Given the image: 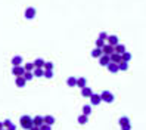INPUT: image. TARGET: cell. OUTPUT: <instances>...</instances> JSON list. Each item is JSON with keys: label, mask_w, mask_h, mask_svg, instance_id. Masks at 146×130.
I'll use <instances>...</instances> for the list:
<instances>
[{"label": "cell", "mask_w": 146, "mask_h": 130, "mask_svg": "<svg viewBox=\"0 0 146 130\" xmlns=\"http://www.w3.org/2000/svg\"><path fill=\"white\" fill-rule=\"evenodd\" d=\"M19 124H21V127H22V129H25V130L34 129L33 118H31L30 115H22V117L19 118Z\"/></svg>", "instance_id": "1"}, {"label": "cell", "mask_w": 146, "mask_h": 130, "mask_svg": "<svg viewBox=\"0 0 146 130\" xmlns=\"http://www.w3.org/2000/svg\"><path fill=\"white\" fill-rule=\"evenodd\" d=\"M100 98H102V102H106V104H112L114 102V93H111L109 90H103L100 93Z\"/></svg>", "instance_id": "2"}, {"label": "cell", "mask_w": 146, "mask_h": 130, "mask_svg": "<svg viewBox=\"0 0 146 130\" xmlns=\"http://www.w3.org/2000/svg\"><path fill=\"white\" fill-rule=\"evenodd\" d=\"M24 73H25L24 65H13V68H12V74L15 75V77H18V75H24Z\"/></svg>", "instance_id": "3"}, {"label": "cell", "mask_w": 146, "mask_h": 130, "mask_svg": "<svg viewBox=\"0 0 146 130\" xmlns=\"http://www.w3.org/2000/svg\"><path fill=\"white\" fill-rule=\"evenodd\" d=\"M102 52L105 53V55H112V53L115 52V46L109 45V43H105V46L102 47Z\"/></svg>", "instance_id": "4"}, {"label": "cell", "mask_w": 146, "mask_h": 130, "mask_svg": "<svg viewBox=\"0 0 146 130\" xmlns=\"http://www.w3.org/2000/svg\"><path fill=\"white\" fill-rule=\"evenodd\" d=\"M36 13H37V11H36L34 8H31V6L25 9V18L27 19H34L36 18Z\"/></svg>", "instance_id": "5"}, {"label": "cell", "mask_w": 146, "mask_h": 130, "mask_svg": "<svg viewBox=\"0 0 146 130\" xmlns=\"http://www.w3.org/2000/svg\"><path fill=\"white\" fill-rule=\"evenodd\" d=\"M100 102H102V98H100V95L92 93V96H90V105H99Z\"/></svg>", "instance_id": "6"}, {"label": "cell", "mask_w": 146, "mask_h": 130, "mask_svg": "<svg viewBox=\"0 0 146 130\" xmlns=\"http://www.w3.org/2000/svg\"><path fill=\"white\" fill-rule=\"evenodd\" d=\"M33 123H34V129H40V126L44 123V117L37 115V117H34L33 118Z\"/></svg>", "instance_id": "7"}, {"label": "cell", "mask_w": 146, "mask_h": 130, "mask_svg": "<svg viewBox=\"0 0 146 130\" xmlns=\"http://www.w3.org/2000/svg\"><path fill=\"white\" fill-rule=\"evenodd\" d=\"M109 62H111V55H105V53H103V55L99 58V64L103 65V67H106Z\"/></svg>", "instance_id": "8"}, {"label": "cell", "mask_w": 146, "mask_h": 130, "mask_svg": "<svg viewBox=\"0 0 146 130\" xmlns=\"http://www.w3.org/2000/svg\"><path fill=\"white\" fill-rule=\"evenodd\" d=\"M15 84L18 86V87H24V86L27 84V80L24 75H18V77H15Z\"/></svg>", "instance_id": "9"}, {"label": "cell", "mask_w": 146, "mask_h": 130, "mask_svg": "<svg viewBox=\"0 0 146 130\" xmlns=\"http://www.w3.org/2000/svg\"><path fill=\"white\" fill-rule=\"evenodd\" d=\"M106 67H108V71H109V73H112V74H115V73H118V71H120L118 64H115V62H109Z\"/></svg>", "instance_id": "10"}, {"label": "cell", "mask_w": 146, "mask_h": 130, "mask_svg": "<svg viewBox=\"0 0 146 130\" xmlns=\"http://www.w3.org/2000/svg\"><path fill=\"white\" fill-rule=\"evenodd\" d=\"M92 93H93V90L90 89V87H87V86L81 87V95L84 98H90V96H92Z\"/></svg>", "instance_id": "11"}, {"label": "cell", "mask_w": 146, "mask_h": 130, "mask_svg": "<svg viewBox=\"0 0 146 130\" xmlns=\"http://www.w3.org/2000/svg\"><path fill=\"white\" fill-rule=\"evenodd\" d=\"M121 61H123V58H121V55L120 53H117V52H114L112 55H111V62H115V64H120Z\"/></svg>", "instance_id": "12"}, {"label": "cell", "mask_w": 146, "mask_h": 130, "mask_svg": "<svg viewBox=\"0 0 146 130\" xmlns=\"http://www.w3.org/2000/svg\"><path fill=\"white\" fill-rule=\"evenodd\" d=\"M22 62H24L22 56L16 55V56H13V58H12V65H22Z\"/></svg>", "instance_id": "13"}, {"label": "cell", "mask_w": 146, "mask_h": 130, "mask_svg": "<svg viewBox=\"0 0 146 130\" xmlns=\"http://www.w3.org/2000/svg\"><path fill=\"white\" fill-rule=\"evenodd\" d=\"M102 55H103V52H102L100 47H96L92 50V58H100Z\"/></svg>", "instance_id": "14"}, {"label": "cell", "mask_w": 146, "mask_h": 130, "mask_svg": "<svg viewBox=\"0 0 146 130\" xmlns=\"http://www.w3.org/2000/svg\"><path fill=\"white\" fill-rule=\"evenodd\" d=\"M33 74H34V77H44V70L43 68H34Z\"/></svg>", "instance_id": "15"}, {"label": "cell", "mask_w": 146, "mask_h": 130, "mask_svg": "<svg viewBox=\"0 0 146 130\" xmlns=\"http://www.w3.org/2000/svg\"><path fill=\"white\" fill-rule=\"evenodd\" d=\"M106 41H108L109 45H112V46H115V45H118V43H120L117 36H108V40H106Z\"/></svg>", "instance_id": "16"}, {"label": "cell", "mask_w": 146, "mask_h": 130, "mask_svg": "<svg viewBox=\"0 0 146 130\" xmlns=\"http://www.w3.org/2000/svg\"><path fill=\"white\" fill-rule=\"evenodd\" d=\"M44 62H46L44 59H41V58H37V59L34 61V67H36V68H43V67H44Z\"/></svg>", "instance_id": "17"}, {"label": "cell", "mask_w": 146, "mask_h": 130, "mask_svg": "<svg viewBox=\"0 0 146 130\" xmlns=\"http://www.w3.org/2000/svg\"><path fill=\"white\" fill-rule=\"evenodd\" d=\"M3 124H4V127H6V129H9V130H15L16 129V126L11 121V120H4Z\"/></svg>", "instance_id": "18"}, {"label": "cell", "mask_w": 146, "mask_h": 130, "mask_svg": "<svg viewBox=\"0 0 146 130\" xmlns=\"http://www.w3.org/2000/svg\"><path fill=\"white\" fill-rule=\"evenodd\" d=\"M115 52L120 53V55H123L124 52H125V46L121 45V43H118V45H115Z\"/></svg>", "instance_id": "19"}, {"label": "cell", "mask_w": 146, "mask_h": 130, "mask_svg": "<svg viewBox=\"0 0 146 130\" xmlns=\"http://www.w3.org/2000/svg\"><path fill=\"white\" fill-rule=\"evenodd\" d=\"M86 84H87L86 77H80V78H77V86H78L80 89H81V87H84Z\"/></svg>", "instance_id": "20"}, {"label": "cell", "mask_w": 146, "mask_h": 130, "mask_svg": "<svg viewBox=\"0 0 146 130\" xmlns=\"http://www.w3.org/2000/svg\"><path fill=\"white\" fill-rule=\"evenodd\" d=\"M87 121H89V115L81 114V115L78 117V124H81V126H83V124H86Z\"/></svg>", "instance_id": "21"}, {"label": "cell", "mask_w": 146, "mask_h": 130, "mask_svg": "<svg viewBox=\"0 0 146 130\" xmlns=\"http://www.w3.org/2000/svg\"><path fill=\"white\" fill-rule=\"evenodd\" d=\"M67 84L69 86V87H74V86H77V77H68Z\"/></svg>", "instance_id": "22"}, {"label": "cell", "mask_w": 146, "mask_h": 130, "mask_svg": "<svg viewBox=\"0 0 146 130\" xmlns=\"http://www.w3.org/2000/svg\"><path fill=\"white\" fill-rule=\"evenodd\" d=\"M118 68H120V71H127L128 70V62L127 61H121V62L118 64Z\"/></svg>", "instance_id": "23"}, {"label": "cell", "mask_w": 146, "mask_h": 130, "mask_svg": "<svg viewBox=\"0 0 146 130\" xmlns=\"http://www.w3.org/2000/svg\"><path fill=\"white\" fill-rule=\"evenodd\" d=\"M83 114H86V115L92 114V105H84L83 107Z\"/></svg>", "instance_id": "24"}, {"label": "cell", "mask_w": 146, "mask_h": 130, "mask_svg": "<svg viewBox=\"0 0 146 130\" xmlns=\"http://www.w3.org/2000/svg\"><path fill=\"white\" fill-rule=\"evenodd\" d=\"M125 124H130V118L128 117H121L120 118V126H125Z\"/></svg>", "instance_id": "25"}, {"label": "cell", "mask_w": 146, "mask_h": 130, "mask_svg": "<svg viewBox=\"0 0 146 130\" xmlns=\"http://www.w3.org/2000/svg\"><path fill=\"white\" fill-rule=\"evenodd\" d=\"M121 58H123V61H127V62H128V61H130L131 58H133V56H131V53H130V52H127V50H125V52H124L123 55H121Z\"/></svg>", "instance_id": "26"}, {"label": "cell", "mask_w": 146, "mask_h": 130, "mask_svg": "<svg viewBox=\"0 0 146 130\" xmlns=\"http://www.w3.org/2000/svg\"><path fill=\"white\" fill-rule=\"evenodd\" d=\"M24 77H25L27 81H30V80H33V78H34V74L31 73V71H25V73H24Z\"/></svg>", "instance_id": "27"}, {"label": "cell", "mask_w": 146, "mask_h": 130, "mask_svg": "<svg viewBox=\"0 0 146 130\" xmlns=\"http://www.w3.org/2000/svg\"><path fill=\"white\" fill-rule=\"evenodd\" d=\"M44 123H47V124H53V123H55V117H52V115H46Z\"/></svg>", "instance_id": "28"}, {"label": "cell", "mask_w": 146, "mask_h": 130, "mask_svg": "<svg viewBox=\"0 0 146 130\" xmlns=\"http://www.w3.org/2000/svg\"><path fill=\"white\" fill-rule=\"evenodd\" d=\"M24 68H25V71H33L34 68V62H27V65H24Z\"/></svg>", "instance_id": "29"}, {"label": "cell", "mask_w": 146, "mask_h": 130, "mask_svg": "<svg viewBox=\"0 0 146 130\" xmlns=\"http://www.w3.org/2000/svg\"><path fill=\"white\" fill-rule=\"evenodd\" d=\"M103 46H105V40H102V38H97L96 40V47H103Z\"/></svg>", "instance_id": "30"}, {"label": "cell", "mask_w": 146, "mask_h": 130, "mask_svg": "<svg viewBox=\"0 0 146 130\" xmlns=\"http://www.w3.org/2000/svg\"><path fill=\"white\" fill-rule=\"evenodd\" d=\"M44 77L46 78H52L53 77V70H44Z\"/></svg>", "instance_id": "31"}, {"label": "cell", "mask_w": 146, "mask_h": 130, "mask_svg": "<svg viewBox=\"0 0 146 130\" xmlns=\"http://www.w3.org/2000/svg\"><path fill=\"white\" fill-rule=\"evenodd\" d=\"M44 70H53V62H44Z\"/></svg>", "instance_id": "32"}, {"label": "cell", "mask_w": 146, "mask_h": 130, "mask_svg": "<svg viewBox=\"0 0 146 130\" xmlns=\"http://www.w3.org/2000/svg\"><path fill=\"white\" fill-rule=\"evenodd\" d=\"M99 38H102V40H108V34H106V33H103V31H102V33L100 34H99Z\"/></svg>", "instance_id": "33"}, {"label": "cell", "mask_w": 146, "mask_h": 130, "mask_svg": "<svg viewBox=\"0 0 146 130\" xmlns=\"http://www.w3.org/2000/svg\"><path fill=\"white\" fill-rule=\"evenodd\" d=\"M121 129H124V130H130V129H131V124H125V126H123Z\"/></svg>", "instance_id": "34"}, {"label": "cell", "mask_w": 146, "mask_h": 130, "mask_svg": "<svg viewBox=\"0 0 146 130\" xmlns=\"http://www.w3.org/2000/svg\"><path fill=\"white\" fill-rule=\"evenodd\" d=\"M3 127H4V124L3 123H0V129H3Z\"/></svg>", "instance_id": "35"}]
</instances>
